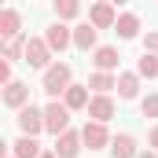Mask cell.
Listing matches in <instances>:
<instances>
[{"label": "cell", "mask_w": 158, "mask_h": 158, "mask_svg": "<svg viewBox=\"0 0 158 158\" xmlns=\"http://www.w3.org/2000/svg\"><path fill=\"white\" fill-rule=\"evenodd\" d=\"M143 118H158V96H147L143 99Z\"/></svg>", "instance_id": "obj_22"}, {"label": "cell", "mask_w": 158, "mask_h": 158, "mask_svg": "<svg viewBox=\"0 0 158 158\" xmlns=\"http://www.w3.org/2000/svg\"><path fill=\"white\" fill-rule=\"evenodd\" d=\"M136 74H140V77H158V55L155 52H143V55L136 59Z\"/></svg>", "instance_id": "obj_18"}, {"label": "cell", "mask_w": 158, "mask_h": 158, "mask_svg": "<svg viewBox=\"0 0 158 158\" xmlns=\"http://www.w3.org/2000/svg\"><path fill=\"white\" fill-rule=\"evenodd\" d=\"M88 88H96V92H110V88H118V77H110V70H96V74L88 77Z\"/></svg>", "instance_id": "obj_19"}, {"label": "cell", "mask_w": 158, "mask_h": 158, "mask_svg": "<svg viewBox=\"0 0 158 158\" xmlns=\"http://www.w3.org/2000/svg\"><path fill=\"white\" fill-rule=\"evenodd\" d=\"M11 155H15V158H40V143L33 140V136L22 132V136L11 143Z\"/></svg>", "instance_id": "obj_10"}, {"label": "cell", "mask_w": 158, "mask_h": 158, "mask_svg": "<svg viewBox=\"0 0 158 158\" xmlns=\"http://www.w3.org/2000/svg\"><path fill=\"white\" fill-rule=\"evenodd\" d=\"M74 48H81V52L96 48V26H92V22H85V26L74 30Z\"/></svg>", "instance_id": "obj_16"}, {"label": "cell", "mask_w": 158, "mask_h": 158, "mask_svg": "<svg viewBox=\"0 0 158 158\" xmlns=\"http://www.w3.org/2000/svg\"><path fill=\"white\" fill-rule=\"evenodd\" d=\"M81 143H85V136L74 132V129H66L63 136H55V155H59V158H77Z\"/></svg>", "instance_id": "obj_6"}, {"label": "cell", "mask_w": 158, "mask_h": 158, "mask_svg": "<svg viewBox=\"0 0 158 158\" xmlns=\"http://www.w3.org/2000/svg\"><path fill=\"white\" fill-rule=\"evenodd\" d=\"M147 140H151V147H155V151H158V125H155V129H151V136H147Z\"/></svg>", "instance_id": "obj_25"}, {"label": "cell", "mask_w": 158, "mask_h": 158, "mask_svg": "<svg viewBox=\"0 0 158 158\" xmlns=\"http://www.w3.org/2000/svg\"><path fill=\"white\" fill-rule=\"evenodd\" d=\"M44 129L55 132V136H63V132L70 129V107L59 103V99H52V103L44 107Z\"/></svg>", "instance_id": "obj_2"}, {"label": "cell", "mask_w": 158, "mask_h": 158, "mask_svg": "<svg viewBox=\"0 0 158 158\" xmlns=\"http://www.w3.org/2000/svg\"><path fill=\"white\" fill-rule=\"evenodd\" d=\"M63 103H66L70 110L88 107V85H70V88H66V96H63Z\"/></svg>", "instance_id": "obj_13"}, {"label": "cell", "mask_w": 158, "mask_h": 158, "mask_svg": "<svg viewBox=\"0 0 158 158\" xmlns=\"http://www.w3.org/2000/svg\"><path fill=\"white\" fill-rule=\"evenodd\" d=\"M136 158H158V155H155V151H140Z\"/></svg>", "instance_id": "obj_26"}, {"label": "cell", "mask_w": 158, "mask_h": 158, "mask_svg": "<svg viewBox=\"0 0 158 158\" xmlns=\"http://www.w3.org/2000/svg\"><path fill=\"white\" fill-rule=\"evenodd\" d=\"M55 11H59V19H74L81 11V0H55Z\"/></svg>", "instance_id": "obj_21"}, {"label": "cell", "mask_w": 158, "mask_h": 158, "mask_svg": "<svg viewBox=\"0 0 158 158\" xmlns=\"http://www.w3.org/2000/svg\"><path fill=\"white\" fill-rule=\"evenodd\" d=\"M4 103H7V107H26V103H30V88H26L22 81H11V85L4 88Z\"/></svg>", "instance_id": "obj_11"}, {"label": "cell", "mask_w": 158, "mask_h": 158, "mask_svg": "<svg viewBox=\"0 0 158 158\" xmlns=\"http://www.w3.org/2000/svg\"><path fill=\"white\" fill-rule=\"evenodd\" d=\"M99 70H114L118 66V52L114 48H96V59H92Z\"/></svg>", "instance_id": "obj_20"}, {"label": "cell", "mask_w": 158, "mask_h": 158, "mask_svg": "<svg viewBox=\"0 0 158 158\" xmlns=\"http://www.w3.org/2000/svg\"><path fill=\"white\" fill-rule=\"evenodd\" d=\"M114 30H118V37H121V40H132L136 33H140V19H136V15H118Z\"/></svg>", "instance_id": "obj_15"}, {"label": "cell", "mask_w": 158, "mask_h": 158, "mask_svg": "<svg viewBox=\"0 0 158 158\" xmlns=\"http://www.w3.org/2000/svg\"><path fill=\"white\" fill-rule=\"evenodd\" d=\"M40 158H59V155H55V151H48V155H40Z\"/></svg>", "instance_id": "obj_27"}, {"label": "cell", "mask_w": 158, "mask_h": 158, "mask_svg": "<svg viewBox=\"0 0 158 158\" xmlns=\"http://www.w3.org/2000/svg\"><path fill=\"white\" fill-rule=\"evenodd\" d=\"M19 30H22V19H19V11H15V7H7V11L0 15V33L11 40V37H19Z\"/></svg>", "instance_id": "obj_14"}, {"label": "cell", "mask_w": 158, "mask_h": 158, "mask_svg": "<svg viewBox=\"0 0 158 158\" xmlns=\"http://www.w3.org/2000/svg\"><path fill=\"white\" fill-rule=\"evenodd\" d=\"M140 92V74H118V96L121 99H136Z\"/></svg>", "instance_id": "obj_17"}, {"label": "cell", "mask_w": 158, "mask_h": 158, "mask_svg": "<svg viewBox=\"0 0 158 158\" xmlns=\"http://www.w3.org/2000/svg\"><path fill=\"white\" fill-rule=\"evenodd\" d=\"M7 158H15V155H7Z\"/></svg>", "instance_id": "obj_29"}, {"label": "cell", "mask_w": 158, "mask_h": 158, "mask_svg": "<svg viewBox=\"0 0 158 158\" xmlns=\"http://www.w3.org/2000/svg\"><path fill=\"white\" fill-rule=\"evenodd\" d=\"M110 151H114V158H136L140 155V151H136V140H132L129 132H121V136L110 140Z\"/></svg>", "instance_id": "obj_12"}, {"label": "cell", "mask_w": 158, "mask_h": 158, "mask_svg": "<svg viewBox=\"0 0 158 158\" xmlns=\"http://www.w3.org/2000/svg\"><path fill=\"white\" fill-rule=\"evenodd\" d=\"M110 4H129V0H110Z\"/></svg>", "instance_id": "obj_28"}, {"label": "cell", "mask_w": 158, "mask_h": 158, "mask_svg": "<svg viewBox=\"0 0 158 158\" xmlns=\"http://www.w3.org/2000/svg\"><path fill=\"white\" fill-rule=\"evenodd\" d=\"M44 40L52 44V52H63V48H70V44H74V30H66L63 22H55V26H48Z\"/></svg>", "instance_id": "obj_9"}, {"label": "cell", "mask_w": 158, "mask_h": 158, "mask_svg": "<svg viewBox=\"0 0 158 158\" xmlns=\"http://www.w3.org/2000/svg\"><path fill=\"white\" fill-rule=\"evenodd\" d=\"M66 88H70V66L66 63H55V66H48L44 70V92L55 99V96H66Z\"/></svg>", "instance_id": "obj_1"}, {"label": "cell", "mask_w": 158, "mask_h": 158, "mask_svg": "<svg viewBox=\"0 0 158 158\" xmlns=\"http://www.w3.org/2000/svg\"><path fill=\"white\" fill-rule=\"evenodd\" d=\"M81 136H85V147H88V151H103V147L110 143V136H107V125H103V121H88V125L81 129Z\"/></svg>", "instance_id": "obj_5"}, {"label": "cell", "mask_w": 158, "mask_h": 158, "mask_svg": "<svg viewBox=\"0 0 158 158\" xmlns=\"http://www.w3.org/2000/svg\"><path fill=\"white\" fill-rule=\"evenodd\" d=\"M22 59H26L30 66H37V70H48V66H52V44H48L44 37H30Z\"/></svg>", "instance_id": "obj_3"}, {"label": "cell", "mask_w": 158, "mask_h": 158, "mask_svg": "<svg viewBox=\"0 0 158 158\" xmlns=\"http://www.w3.org/2000/svg\"><path fill=\"white\" fill-rule=\"evenodd\" d=\"M0 81L11 85V63H0Z\"/></svg>", "instance_id": "obj_23"}, {"label": "cell", "mask_w": 158, "mask_h": 158, "mask_svg": "<svg viewBox=\"0 0 158 158\" xmlns=\"http://www.w3.org/2000/svg\"><path fill=\"white\" fill-rule=\"evenodd\" d=\"M88 19H92V26H96V30H107V26H114V22H118V15H114V4H110V0L92 4V15H88Z\"/></svg>", "instance_id": "obj_8"}, {"label": "cell", "mask_w": 158, "mask_h": 158, "mask_svg": "<svg viewBox=\"0 0 158 158\" xmlns=\"http://www.w3.org/2000/svg\"><path fill=\"white\" fill-rule=\"evenodd\" d=\"M19 129H22L26 136H37L40 129H44V110H37L33 103L19 107Z\"/></svg>", "instance_id": "obj_4"}, {"label": "cell", "mask_w": 158, "mask_h": 158, "mask_svg": "<svg viewBox=\"0 0 158 158\" xmlns=\"http://www.w3.org/2000/svg\"><path fill=\"white\" fill-rule=\"evenodd\" d=\"M147 52H155V55H158V30H155V33H147Z\"/></svg>", "instance_id": "obj_24"}, {"label": "cell", "mask_w": 158, "mask_h": 158, "mask_svg": "<svg viewBox=\"0 0 158 158\" xmlns=\"http://www.w3.org/2000/svg\"><path fill=\"white\" fill-rule=\"evenodd\" d=\"M88 118H92V121H107V118H114V99H110L107 92H96V96L88 99Z\"/></svg>", "instance_id": "obj_7"}]
</instances>
